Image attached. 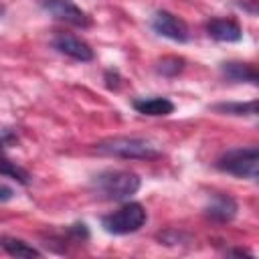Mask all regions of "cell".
Returning <instances> with one entry per match:
<instances>
[{"label": "cell", "mask_w": 259, "mask_h": 259, "mask_svg": "<svg viewBox=\"0 0 259 259\" xmlns=\"http://www.w3.org/2000/svg\"><path fill=\"white\" fill-rule=\"evenodd\" d=\"M140 176L136 172H130V170H103L99 174L93 176V188L95 192L105 198V200H115V202H121V200H130L138 190H140Z\"/></svg>", "instance_id": "6da1fadb"}, {"label": "cell", "mask_w": 259, "mask_h": 259, "mask_svg": "<svg viewBox=\"0 0 259 259\" xmlns=\"http://www.w3.org/2000/svg\"><path fill=\"white\" fill-rule=\"evenodd\" d=\"M93 150L101 156H113L123 160H152L160 156V150L146 138L136 136H117L101 140L93 146Z\"/></svg>", "instance_id": "7a4b0ae2"}, {"label": "cell", "mask_w": 259, "mask_h": 259, "mask_svg": "<svg viewBox=\"0 0 259 259\" xmlns=\"http://www.w3.org/2000/svg\"><path fill=\"white\" fill-rule=\"evenodd\" d=\"M257 166H259V150H257V146L227 150L217 160V168L221 172H227V174L237 176V178H249V180L257 178Z\"/></svg>", "instance_id": "3957f363"}, {"label": "cell", "mask_w": 259, "mask_h": 259, "mask_svg": "<svg viewBox=\"0 0 259 259\" xmlns=\"http://www.w3.org/2000/svg\"><path fill=\"white\" fill-rule=\"evenodd\" d=\"M146 208L140 202H125L117 210L105 214L101 219V227L109 235H130L140 231L146 225Z\"/></svg>", "instance_id": "277c9868"}, {"label": "cell", "mask_w": 259, "mask_h": 259, "mask_svg": "<svg viewBox=\"0 0 259 259\" xmlns=\"http://www.w3.org/2000/svg\"><path fill=\"white\" fill-rule=\"evenodd\" d=\"M38 4L45 12H49L53 18L61 22L81 26V28H87L91 24V18L87 16V12L81 10L73 0H38Z\"/></svg>", "instance_id": "5b68a950"}, {"label": "cell", "mask_w": 259, "mask_h": 259, "mask_svg": "<svg viewBox=\"0 0 259 259\" xmlns=\"http://www.w3.org/2000/svg\"><path fill=\"white\" fill-rule=\"evenodd\" d=\"M152 28L156 34L160 36H166L170 40H176V42H186L190 38V32H188V26L182 18L174 16L172 12H166V10H158L152 18Z\"/></svg>", "instance_id": "8992f818"}, {"label": "cell", "mask_w": 259, "mask_h": 259, "mask_svg": "<svg viewBox=\"0 0 259 259\" xmlns=\"http://www.w3.org/2000/svg\"><path fill=\"white\" fill-rule=\"evenodd\" d=\"M53 47L59 53H63V55H67V57H71L75 61H81V63L93 61V57H95L93 55V49L83 38H79V36H75L71 32H59V34H55Z\"/></svg>", "instance_id": "52a82bcc"}, {"label": "cell", "mask_w": 259, "mask_h": 259, "mask_svg": "<svg viewBox=\"0 0 259 259\" xmlns=\"http://www.w3.org/2000/svg\"><path fill=\"white\" fill-rule=\"evenodd\" d=\"M237 210H239V206H237L235 198H231L229 194L217 192L210 196L208 204L204 206V217L214 221V223H229L235 219Z\"/></svg>", "instance_id": "ba28073f"}, {"label": "cell", "mask_w": 259, "mask_h": 259, "mask_svg": "<svg viewBox=\"0 0 259 259\" xmlns=\"http://www.w3.org/2000/svg\"><path fill=\"white\" fill-rule=\"evenodd\" d=\"M206 34L219 42H239L243 38L241 26L231 18H212L206 22Z\"/></svg>", "instance_id": "9c48e42d"}, {"label": "cell", "mask_w": 259, "mask_h": 259, "mask_svg": "<svg viewBox=\"0 0 259 259\" xmlns=\"http://www.w3.org/2000/svg\"><path fill=\"white\" fill-rule=\"evenodd\" d=\"M221 73L225 79L235 81V83H257V71L249 63H239V61H229L221 65Z\"/></svg>", "instance_id": "30bf717a"}, {"label": "cell", "mask_w": 259, "mask_h": 259, "mask_svg": "<svg viewBox=\"0 0 259 259\" xmlns=\"http://www.w3.org/2000/svg\"><path fill=\"white\" fill-rule=\"evenodd\" d=\"M134 109L144 115L160 117V115H170L174 111V103L166 97H144L134 101Z\"/></svg>", "instance_id": "8fae6325"}, {"label": "cell", "mask_w": 259, "mask_h": 259, "mask_svg": "<svg viewBox=\"0 0 259 259\" xmlns=\"http://www.w3.org/2000/svg\"><path fill=\"white\" fill-rule=\"evenodd\" d=\"M0 247L12 257H40L42 255L38 249H34L32 245L16 237H0Z\"/></svg>", "instance_id": "7c38bea8"}, {"label": "cell", "mask_w": 259, "mask_h": 259, "mask_svg": "<svg viewBox=\"0 0 259 259\" xmlns=\"http://www.w3.org/2000/svg\"><path fill=\"white\" fill-rule=\"evenodd\" d=\"M214 111L227 113V115H255L257 113V101H227V103H214Z\"/></svg>", "instance_id": "4fadbf2b"}, {"label": "cell", "mask_w": 259, "mask_h": 259, "mask_svg": "<svg viewBox=\"0 0 259 259\" xmlns=\"http://www.w3.org/2000/svg\"><path fill=\"white\" fill-rule=\"evenodd\" d=\"M0 174L2 176H8V178H12V180H16L20 184H28L30 182V174L22 166H18L16 162H12L6 156V152L0 154Z\"/></svg>", "instance_id": "5bb4252c"}, {"label": "cell", "mask_w": 259, "mask_h": 259, "mask_svg": "<svg viewBox=\"0 0 259 259\" xmlns=\"http://www.w3.org/2000/svg\"><path fill=\"white\" fill-rule=\"evenodd\" d=\"M184 69V59L182 57H162L158 63H156V71L164 77H176L178 73H182Z\"/></svg>", "instance_id": "9a60e30c"}, {"label": "cell", "mask_w": 259, "mask_h": 259, "mask_svg": "<svg viewBox=\"0 0 259 259\" xmlns=\"http://www.w3.org/2000/svg\"><path fill=\"white\" fill-rule=\"evenodd\" d=\"M119 81H121V77H119L117 69H107L105 71V85H107V89H117Z\"/></svg>", "instance_id": "2e32d148"}, {"label": "cell", "mask_w": 259, "mask_h": 259, "mask_svg": "<svg viewBox=\"0 0 259 259\" xmlns=\"http://www.w3.org/2000/svg\"><path fill=\"white\" fill-rule=\"evenodd\" d=\"M12 142H16V134L10 132V130H2V132H0V154H4L6 148H8Z\"/></svg>", "instance_id": "e0dca14e"}, {"label": "cell", "mask_w": 259, "mask_h": 259, "mask_svg": "<svg viewBox=\"0 0 259 259\" xmlns=\"http://www.w3.org/2000/svg\"><path fill=\"white\" fill-rule=\"evenodd\" d=\"M12 198H14V190L8 184H2L0 182V202H8Z\"/></svg>", "instance_id": "ac0fdd59"}, {"label": "cell", "mask_w": 259, "mask_h": 259, "mask_svg": "<svg viewBox=\"0 0 259 259\" xmlns=\"http://www.w3.org/2000/svg\"><path fill=\"white\" fill-rule=\"evenodd\" d=\"M2 12H4V8H2V6H0V14H2Z\"/></svg>", "instance_id": "d6986e66"}]
</instances>
